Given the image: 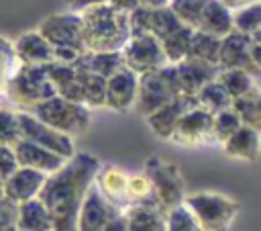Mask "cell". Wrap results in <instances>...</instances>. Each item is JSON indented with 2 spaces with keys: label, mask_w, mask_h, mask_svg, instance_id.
<instances>
[{
  "label": "cell",
  "mask_w": 261,
  "mask_h": 231,
  "mask_svg": "<svg viewBox=\"0 0 261 231\" xmlns=\"http://www.w3.org/2000/svg\"><path fill=\"white\" fill-rule=\"evenodd\" d=\"M100 161L92 153H73L65 164L47 174L39 198L49 211L53 231H75L77 213L90 184L96 178Z\"/></svg>",
  "instance_id": "1"
},
{
  "label": "cell",
  "mask_w": 261,
  "mask_h": 231,
  "mask_svg": "<svg viewBox=\"0 0 261 231\" xmlns=\"http://www.w3.org/2000/svg\"><path fill=\"white\" fill-rule=\"evenodd\" d=\"M84 51H120L130 39L128 14L114 10L106 2L88 6L80 12Z\"/></svg>",
  "instance_id": "2"
},
{
  "label": "cell",
  "mask_w": 261,
  "mask_h": 231,
  "mask_svg": "<svg viewBox=\"0 0 261 231\" xmlns=\"http://www.w3.org/2000/svg\"><path fill=\"white\" fill-rule=\"evenodd\" d=\"M6 98L16 104V110L29 112L43 100L55 96V88L47 78L45 65H22L10 74L6 88H4Z\"/></svg>",
  "instance_id": "3"
},
{
  "label": "cell",
  "mask_w": 261,
  "mask_h": 231,
  "mask_svg": "<svg viewBox=\"0 0 261 231\" xmlns=\"http://www.w3.org/2000/svg\"><path fill=\"white\" fill-rule=\"evenodd\" d=\"M29 112L33 117H37L39 121H43L45 125H49L51 129H55V131L71 137V139L86 133L90 123H92V112L88 106L77 104V102H69L57 94L43 100L41 104H37Z\"/></svg>",
  "instance_id": "4"
},
{
  "label": "cell",
  "mask_w": 261,
  "mask_h": 231,
  "mask_svg": "<svg viewBox=\"0 0 261 231\" xmlns=\"http://www.w3.org/2000/svg\"><path fill=\"white\" fill-rule=\"evenodd\" d=\"M184 206L194 215L202 231H228L241 204L234 198L216 192H196L184 196Z\"/></svg>",
  "instance_id": "5"
},
{
  "label": "cell",
  "mask_w": 261,
  "mask_h": 231,
  "mask_svg": "<svg viewBox=\"0 0 261 231\" xmlns=\"http://www.w3.org/2000/svg\"><path fill=\"white\" fill-rule=\"evenodd\" d=\"M177 94H181V92H179L175 67H173V63H165L159 70H153L149 74L139 76V88H137L135 108L143 117H147L149 112H153L159 106L167 104Z\"/></svg>",
  "instance_id": "6"
},
{
  "label": "cell",
  "mask_w": 261,
  "mask_h": 231,
  "mask_svg": "<svg viewBox=\"0 0 261 231\" xmlns=\"http://www.w3.org/2000/svg\"><path fill=\"white\" fill-rule=\"evenodd\" d=\"M143 174L149 178L155 202L163 211H169V209H173V206L184 202L186 184H184L181 172H179V168L175 164L165 161V159H161L157 155H151L145 161V172Z\"/></svg>",
  "instance_id": "7"
},
{
  "label": "cell",
  "mask_w": 261,
  "mask_h": 231,
  "mask_svg": "<svg viewBox=\"0 0 261 231\" xmlns=\"http://www.w3.org/2000/svg\"><path fill=\"white\" fill-rule=\"evenodd\" d=\"M120 55H122L124 67H128L137 76L149 74V72L159 70L167 63L159 39H155L149 33L130 37L126 41V45L120 49Z\"/></svg>",
  "instance_id": "8"
},
{
  "label": "cell",
  "mask_w": 261,
  "mask_h": 231,
  "mask_svg": "<svg viewBox=\"0 0 261 231\" xmlns=\"http://www.w3.org/2000/svg\"><path fill=\"white\" fill-rule=\"evenodd\" d=\"M16 119H18V129H20V137L29 139L65 159H69L75 153V145L73 139L51 129L49 125H45L43 121H39L37 117H33L31 112L24 110H16Z\"/></svg>",
  "instance_id": "9"
},
{
  "label": "cell",
  "mask_w": 261,
  "mask_h": 231,
  "mask_svg": "<svg viewBox=\"0 0 261 231\" xmlns=\"http://www.w3.org/2000/svg\"><path fill=\"white\" fill-rule=\"evenodd\" d=\"M39 35L51 45V47H73L77 51H84L82 45V18L80 12H57L41 20Z\"/></svg>",
  "instance_id": "10"
},
{
  "label": "cell",
  "mask_w": 261,
  "mask_h": 231,
  "mask_svg": "<svg viewBox=\"0 0 261 231\" xmlns=\"http://www.w3.org/2000/svg\"><path fill=\"white\" fill-rule=\"evenodd\" d=\"M169 139L177 145L186 147H196V145H208L216 143L214 141V131H212V112L194 106L181 114L177 125L173 127Z\"/></svg>",
  "instance_id": "11"
},
{
  "label": "cell",
  "mask_w": 261,
  "mask_h": 231,
  "mask_svg": "<svg viewBox=\"0 0 261 231\" xmlns=\"http://www.w3.org/2000/svg\"><path fill=\"white\" fill-rule=\"evenodd\" d=\"M251 41L253 37H247L239 31H230L220 39L218 49V70H245L251 76H259L261 65H257L251 59Z\"/></svg>",
  "instance_id": "12"
},
{
  "label": "cell",
  "mask_w": 261,
  "mask_h": 231,
  "mask_svg": "<svg viewBox=\"0 0 261 231\" xmlns=\"http://www.w3.org/2000/svg\"><path fill=\"white\" fill-rule=\"evenodd\" d=\"M118 213H120V209L116 204H112L92 182L84 196V202L80 206L75 231H102L106 227V223L112 217H116Z\"/></svg>",
  "instance_id": "13"
},
{
  "label": "cell",
  "mask_w": 261,
  "mask_h": 231,
  "mask_svg": "<svg viewBox=\"0 0 261 231\" xmlns=\"http://www.w3.org/2000/svg\"><path fill=\"white\" fill-rule=\"evenodd\" d=\"M137 88H139V76L122 65L118 72H114L110 78H106L104 106H108L116 112L130 110L137 100Z\"/></svg>",
  "instance_id": "14"
},
{
  "label": "cell",
  "mask_w": 261,
  "mask_h": 231,
  "mask_svg": "<svg viewBox=\"0 0 261 231\" xmlns=\"http://www.w3.org/2000/svg\"><path fill=\"white\" fill-rule=\"evenodd\" d=\"M194 106H198L196 96H190V94H177V96L171 98L167 104H163V106H159L157 110L149 112V114L145 117V121H147L149 129H151L157 137H161V139H169V135H171L173 127L177 125V121L181 119V114H184L186 110L194 108Z\"/></svg>",
  "instance_id": "15"
},
{
  "label": "cell",
  "mask_w": 261,
  "mask_h": 231,
  "mask_svg": "<svg viewBox=\"0 0 261 231\" xmlns=\"http://www.w3.org/2000/svg\"><path fill=\"white\" fill-rule=\"evenodd\" d=\"M12 151H14L20 168H33V170H39L43 174H51L65 164V157L29 141V139H22V137H18L12 143Z\"/></svg>",
  "instance_id": "16"
},
{
  "label": "cell",
  "mask_w": 261,
  "mask_h": 231,
  "mask_svg": "<svg viewBox=\"0 0 261 231\" xmlns=\"http://www.w3.org/2000/svg\"><path fill=\"white\" fill-rule=\"evenodd\" d=\"M47 174L33 170V168H16L4 182H2V192L4 198L12 200V202H24L29 198L39 196V190L43 188Z\"/></svg>",
  "instance_id": "17"
},
{
  "label": "cell",
  "mask_w": 261,
  "mask_h": 231,
  "mask_svg": "<svg viewBox=\"0 0 261 231\" xmlns=\"http://www.w3.org/2000/svg\"><path fill=\"white\" fill-rule=\"evenodd\" d=\"M173 67H175L179 92L190 94V96H194L204 84L214 80L216 74H218V65L206 63V61H200V59H194V57H186V59L173 63Z\"/></svg>",
  "instance_id": "18"
},
{
  "label": "cell",
  "mask_w": 261,
  "mask_h": 231,
  "mask_svg": "<svg viewBox=\"0 0 261 231\" xmlns=\"http://www.w3.org/2000/svg\"><path fill=\"white\" fill-rule=\"evenodd\" d=\"M126 231H165V211L155 202H137L122 209Z\"/></svg>",
  "instance_id": "19"
},
{
  "label": "cell",
  "mask_w": 261,
  "mask_h": 231,
  "mask_svg": "<svg viewBox=\"0 0 261 231\" xmlns=\"http://www.w3.org/2000/svg\"><path fill=\"white\" fill-rule=\"evenodd\" d=\"M94 184L98 190L120 211L128 206V196H126V186H128V174L122 172L116 166H100L94 178Z\"/></svg>",
  "instance_id": "20"
},
{
  "label": "cell",
  "mask_w": 261,
  "mask_h": 231,
  "mask_svg": "<svg viewBox=\"0 0 261 231\" xmlns=\"http://www.w3.org/2000/svg\"><path fill=\"white\" fill-rule=\"evenodd\" d=\"M12 45L14 55L22 65H47L53 61V47L39 35V31L22 33Z\"/></svg>",
  "instance_id": "21"
},
{
  "label": "cell",
  "mask_w": 261,
  "mask_h": 231,
  "mask_svg": "<svg viewBox=\"0 0 261 231\" xmlns=\"http://www.w3.org/2000/svg\"><path fill=\"white\" fill-rule=\"evenodd\" d=\"M222 151L241 161H257L259 157V129L241 125L230 137L222 141Z\"/></svg>",
  "instance_id": "22"
},
{
  "label": "cell",
  "mask_w": 261,
  "mask_h": 231,
  "mask_svg": "<svg viewBox=\"0 0 261 231\" xmlns=\"http://www.w3.org/2000/svg\"><path fill=\"white\" fill-rule=\"evenodd\" d=\"M196 31L222 39L232 31V10H228L220 0H206Z\"/></svg>",
  "instance_id": "23"
},
{
  "label": "cell",
  "mask_w": 261,
  "mask_h": 231,
  "mask_svg": "<svg viewBox=\"0 0 261 231\" xmlns=\"http://www.w3.org/2000/svg\"><path fill=\"white\" fill-rule=\"evenodd\" d=\"M16 229L18 231H53V221L47 206L39 196L16 204Z\"/></svg>",
  "instance_id": "24"
},
{
  "label": "cell",
  "mask_w": 261,
  "mask_h": 231,
  "mask_svg": "<svg viewBox=\"0 0 261 231\" xmlns=\"http://www.w3.org/2000/svg\"><path fill=\"white\" fill-rule=\"evenodd\" d=\"M73 65H80V67H86L98 76H102L104 80L110 78L114 72H118L124 63H122V55L120 51H104V53H92V51H84L75 61Z\"/></svg>",
  "instance_id": "25"
},
{
  "label": "cell",
  "mask_w": 261,
  "mask_h": 231,
  "mask_svg": "<svg viewBox=\"0 0 261 231\" xmlns=\"http://www.w3.org/2000/svg\"><path fill=\"white\" fill-rule=\"evenodd\" d=\"M73 65V63H71ZM75 67V78L80 82L82 88V98H84V106L88 108H98L104 106V96H106V80L86 67L73 65Z\"/></svg>",
  "instance_id": "26"
},
{
  "label": "cell",
  "mask_w": 261,
  "mask_h": 231,
  "mask_svg": "<svg viewBox=\"0 0 261 231\" xmlns=\"http://www.w3.org/2000/svg\"><path fill=\"white\" fill-rule=\"evenodd\" d=\"M230 108L237 112V117L241 119L243 125L259 129L261 127V96H259V86L253 88L251 92L232 98Z\"/></svg>",
  "instance_id": "27"
},
{
  "label": "cell",
  "mask_w": 261,
  "mask_h": 231,
  "mask_svg": "<svg viewBox=\"0 0 261 231\" xmlns=\"http://www.w3.org/2000/svg\"><path fill=\"white\" fill-rule=\"evenodd\" d=\"M194 96H196L198 106L204 108V110H208V112H212V114L218 112V110H222V108H228L230 102H232V98L228 96V92L222 88V84L216 78L210 80L208 84H204Z\"/></svg>",
  "instance_id": "28"
},
{
  "label": "cell",
  "mask_w": 261,
  "mask_h": 231,
  "mask_svg": "<svg viewBox=\"0 0 261 231\" xmlns=\"http://www.w3.org/2000/svg\"><path fill=\"white\" fill-rule=\"evenodd\" d=\"M192 33H194V29H190V27L184 25V27H179L177 31H173L171 35H167L165 39L159 41L167 63H177V61H181V59L188 57Z\"/></svg>",
  "instance_id": "29"
},
{
  "label": "cell",
  "mask_w": 261,
  "mask_h": 231,
  "mask_svg": "<svg viewBox=\"0 0 261 231\" xmlns=\"http://www.w3.org/2000/svg\"><path fill=\"white\" fill-rule=\"evenodd\" d=\"M216 80L222 84L230 98H239L257 88V78L247 74L245 70H218Z\"/></svg>",
  "instance_id": "30"
},
{
  "label": "cell",
  "mask_w": 261,
  "mask_h": 231,
  "mask_svg": "<svg viewBox=\"0 0 261 231\" xmlns=\"http://www.w3.org/2000/svg\"><path fill=\"white\" fill-rule=\"evenodd\" d=\"M218 49H220V39L218 37L194 29L188 57H194V59H200V61L216 65L218 63Z\"/></svg>",
  "instance_id": "31"
},
{
  "label": "cell",
  "mask_w": 261,
  "mask_h": 231,
  "mask_svg": "<svg viewBox=\"0 0 261 231\" xmlns=\"http://www.w3.org/2000/svg\"><path fill=\"white\" fill-rule=\"evenodd\" d=\"M232 31H239L247 37L261 35V4L253 2L249 6L232 10Z\"/></svg>",
  "instance_id": "32"
},
{
  "label": "cell",
  "mask_w": 261,
  "mask_h": 231,
  "mask_svg": "<svg viewBox=\"0 0 261 231\" xmlns=\"http://www.w3.org/2000/svg\"><path fill=\"white\" fill-rule=\"evenodd\" d=\"M179 27H184L177 16L171 12V8L167 4L163 6H153L151 8V18H149V35H153L155 39H165L167 35H171L173 31H177Z\"/></svg>",
  "instance_id": "33"
},
{
  "label": "cell",
  "mask_w": 261,
  "mask_h": 231,
  "mask_svg": "<svg viewBox=\"0 0 261 231\" xmlns=\"http://www.w3.org/2000/svg\"><path fill=\"white\" fill-rule=\"evenodd\" d=\"M204 4H206V0H167V6L177 16V20L190 29L198 27Z\"/></svg>",
  "instance_id": "34"
},
{
  "label": "cell",
  "mask_w": 261,
  "mask_h": 231,
  "mask_svg": "<svg viewBox=\"0 0 261 231\" xmlns=\"http://www.w3.org/2000/svg\"><path fill=\"white\" fill-rule=\"evenodd\" d=\"M165 231H202V227L181 202L165 211Z\"/></svg>",
  "instance_id": "35"
},
{
  "label": "cell",
  "mask_w": 261,
  "mask_h": 231,
  "mask_svg": "<svg viewBox=\"0 0 261 231\" xmlns=\"http://www.w3.org/2000/svg\"><path fill=\"white\" fill-rule=\"evenodd\" d=\"M241 119L237 117V112L228 106V108H222L218 112L212 114V131H214V141H224L226 137H230L239 127H241Z\"/></svg>",
  "instance_id": "36"
},
{
  "label": "cell",
  "mask_w": 261,
  "mask_h": 231,
  "mask_svg": "<svg viewBox=\"0 0 261 231\" xmlns=\"http://www.w3.org/2000/svg\"><path fill=\"white\" fill-rule=\"evenodd\" d=\"M126 196H128V204H137V202H151V200H155L149 178H147L145 174L128 176Z\"/></svg>",
  "instance_id": "37"
},
{
  "label": "cell",
  "mask_w": 261,
  "mask_h": 231,
  "mask_svg": "<svg viewBox=\"0 0 261 231\" xmlns=\"http://www.w3.org/2000/svg\"><path fill=\"white\" fill-rule=\"evenodd\" d=\"M18 137H20V129H18L16 110L0 108V143L12 145Z\"/></svg>",
  "instance_id": "38"
},
{
  "label": "cell",
  "mask_w": 261,
  "mask_h": 231,
  "mask_svg": "<svg viewBox=\"0 0 261 231\" xmlns=\"http://www.w3.org/2000/svg\"><path fill=\"white\" fill-rule=\"evenodd\" d=\"M149 18H151V6H137L133 12H128V27L130 37L149 33Z\"/></svg>",
  "instance_id": "39"
},
{
  "label": "cell",
  "mask_w": 261,
  "mask_h": 231,
  "mask_svg": "<svg viewBox=\"0 0 261 231\" xmlns=\"http://www.w3.org/2000/svg\"><path fill=\"white\" fill-rule=\"evenodd\" d=\"M0 231H18L16 229V202L0 198Z\"/></svg>",
  "instance_id": "40"
},
{
  "label": "cell",
  "mask_w": 261,
  "mask_h": 231,
  "mask_svg": "<svg viewBox=\"0 0 261 231\" xmlns=\"http://www.w3.org/2000/svg\"><path fill=\"white\" fill-rule=\"evenodd\" d=\"M16 168H18V161H16L14 151H12V145L0 143V182H4Z\"/></svg>",
  "instance_id": "41"
},
{
  "label": "cell",
  "mask_w": 261,
  "mask_h": 231,
  "mask_svg": "<svg viewBox=\"0 0 261 231\" xmlns=\"http://www.w3.org/2000/svg\"><path fill=\"white\" fill-rule=\"evenodd\" d=\"M84 51H77L73 47H53V61L61 63H73Z\"/></svg>",
  "instance_id": "42"
},
{
  "label": "cell",
  "mask_w": 261,
  "mask_h": 231,
  "mask_svg": "<svg viewBox=\"0 0 261 231\" xmlns=\"http://www.w3.org/2000/svg\"><path fill=\"white\" fill-rule=\"evenodd\" d=\"M106 4L112 6V8L118 10V12L128 14V12H133L137 6H141V0H106Z\"/></svg>",
  "instance_id": "43"
},
{
  "label": "cell",
  "mask_w": 261,
  "mask_h": 231,
  "mask_svg": "<svg viewBox=\"0 0 261 231\" xmlns=\"http://www.w3.org/2000/svg\"><path fill=\"white\" fill-rule=\"evenodd\" d=\"M18 65H12V63H8V61H4V59H0V94H4V88H6V82H8V78H10V74L16 70Z\"/></svg>",
  "instance_id": "44"
},
{
  "label": "cell",
  "mask_w": 261,
  "mask_h": 231,
  "mask_svg": "<svg viewBox=\"0 0 261 231\" xmlns=\"http://www.w3.org/2000/svg\"><path fill=\"white\" fill-rule=\"evenodd\" d=\"M102 231H126V219H124L122 211H120L116 217H112V219L106 223V227H104Z\"/></svg>",
  "instance_id": "45"
},
{
  "label": "cell",
  "mask_w": 261,
  "mask_h": 231,
  "mask_svg": "<svg viewBox=\"0 0 261 231\" xmlns=\"http://www.w3.org/2000/svg\"><path fill=\"white\" fill-rule=\"evenodd\" d=\"M102 2H106V0H65V4H67L73 12H82L84 8L94 6V4H102Z\"/></svg>",
  "instance_id": "46"
},
{
  "label": "cell",
  "mask_w": 261,
  "mask_h": 231,
  "mask_svg": "<svg viewBox=\"0 0 261 231\" xmlns=\"http://www.w3.org/2000/svg\"><path fill=\"white\" fill-rule=\"evenodd\" d=\"M228 10H237V8H243V6H249L253 2H259V0H220Z\"/></svg>",
  "instance_id": "47"
},
{
  "label": "cell",
  "mask_w": 261,
  "mask_h": 231,
  "mask_svg": "<svg viewBox=\"0 0 261 231\" xmlns=\"http://www.w3.org/2000/svg\"><path fill=\"white\" fill-rule=\"evenodd\" d=\"M141 4H143V6H151V8H153V6H163V4H165V0H141Z\"/></svg>",
  "instance_id": "48"
},
{
  "label": "cell",
  "mask_w": 261,
  "mask_h": 231,
  "mask_svg": "<svg viewBox=\"0 0 261 231\" xmlns=\"http://www.w3.org/2000/svg\"><path fill=\"white\" fill-rule=\"evenodd\" d=\"M4 196V192H2V182H0V198Z\"/></svg>",
  "instance_id": "49"
},
{
  "label": "cell",
  "mask_w": 261,
  "mask_h": 231,
  "mask_svg": "<svg viewBox=\"0 0 261 231\" xmlns=\"http://www.w3.org/2000/svg\"><path fill=\"white\" fill-rule=\"evenodd\" d=\"M165 4H167V0H165Z\"/></svg>",
  "instance_id": "50"
}]
</instances>
